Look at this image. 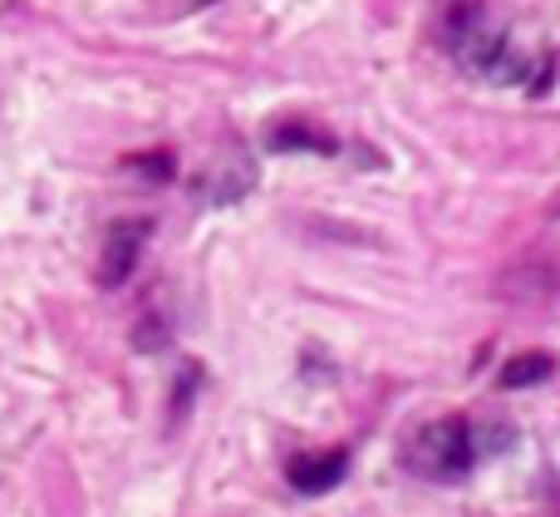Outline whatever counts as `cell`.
Wrapping results in <instances>:
<instances>
[{
    "instance_id": "cell-6",
    "label": "cell",
    "mask_w": 560,
    "mask_h": 517,
    "mask_svg": "<svg viewBox=\"0 0 560 517\" xmlns=\"http://www.w3.org/2000/svg\"><path fill=\"white\" fill-rule=\"evenodd\" d=\"M266 143L276 153H335V134L315 128L310 118H280V124L266 128Z\"/></svg>"
},
{
    "instance_id": "cell-10",
    "label": "cell",
    "mask_w": 560,
    "mask_h": 517,
    "mask_svg": "<svg viewBox=\"0 0 560 517\" xmlns=\"http://www.w3.org/2000/svg\"><path fill=\"white\" fill-rule=\"evenodd\" d=\"M192 5H207V0H192Z\"/></svg>"
},
{
    "instance_id": "cell-9",
    "label": "cell",
    "mask_w": 560,
    "mask_h": 517,
    "mask_svg": "<svg viewBox=\"0 0 560 517\" xmlns=\"http://www.w3.org/2000/svg\"><path fill=\"white\" fill-rule=\"evenodd\" d=\"M128 168H138V173H148V177H173V153H167V148H158V153L128 158Z\"/></svg>"
},
{
    "instance_id": "cell-7",
    "label": "cell",
    "mask_w": 560,
    "mask_h": 517,
    "mask_svg": "<svg viewBox=\"0 0 560 517\" xmlns=\"http://www.w3.org/2000/svg\"><path fill=\"white\" fill-rule=\"evenodd\" d=\"M551 370H556V360H551V355H541V351L516 355V360H506L502 384H506V390H522V384H541V380H551Z\"/></svg>"
},
{
    "instance_id": "cell-3",
    "label": "cell",
    "mask_w": 560,
    "mask_h": 517,
    "mask_svg": "<svg viewBox=\"0 0 560 517\" xmlns=\"http://www.w3.org/2000/svg\"><path fill=\"white\" fill-rule=\"evenodd\" d=\"M143 242H148V222L143 217H133V222H114L104 237V252H98V286H124L128 276H133L138 256H143Z\"/></svg>"
},
{
    "instance_id": "cell-5",
    "label": "cell",
    "mask_w": 560,
    "mask_h": 517,
    "mask_svg": "<svg viewBox=\"0 0 560 517\" xmlns=\"http://www.w3.org/2000/svg\"><path fill=\"white\" fill-rule=\"evenodd\" d=\"M252 163H246L242 153H222L212 168H207L202 177H197V193L207 197V203H236V197L252 187Z\"/></svg>"
},
{
    "instance_id": "cell-8",
    "label": "cell",
    "mask_w": 560,
    "mask_h": 517,
    "mask_svg": "<svg viewBox=\"0 0 560 517\" xmlns=\"http://www.w3.org/2000/svg\"><path fill=\"white\" fill-rule=\"evenodd\" d=\"M133 345H138V351H163V345H167V321H163V315L148 311L143 321L133 325Z\"/></svg>"
},
{
    "instance_id": "cell-4",
    "label": "cell",
    "mask_w": 560,
    "mask_h": 517,
    "mask_svg": "<svg viewBox=\"0 0 560 517\" xmlns=\"http://www.w3.org/2000/svg\"><path fill=\"white\" fill-rule=\"evenodd\" d=\"M349 473V453L345 449H319V453H295L285 463V479L290 489L300 493H329L339 479Z\"/></svg>"
},
{
    "instance_id": "cell-2",
    "label": "cell",
    "mask_w": 560,
    "mask_h": 517,
    "mask_svg": "<svg viewBox=\"0 0 560 517\" xmlns=\"http://www.w3.org/2000/svg\"><path fill=\"white\" fill-rule=\"evenodd\" d=\"M472 463H477L472 429H467V420H457V414L418 424L404 444V469L428 483H463L467 473H472Z\"/></svg>"
},
{
    "instance_id": "cell-1",
    "label": "cell",
    "mask_w": 560,
    "mask_h": 517,
    "mask_svg": "<svg viewBox=\"0 0 560 517\" xmlns=\"http://www.w3.org/2000/svg\"><path fill=\"white\" fill-rule=\"evenodd\" d=\"M447 49H453L457 65L477 79L522 84V79L532 74V59L516 55V45H512V30H506L487 5H477V0L463 10H453V20H447Z\"/></svg>"
}]
</instances>
